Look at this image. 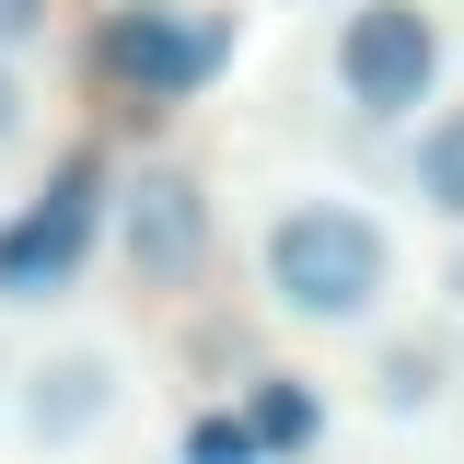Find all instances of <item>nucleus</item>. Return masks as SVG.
<instances>
[{"label":"nucleus","instance_id":"f257e3e1","mask_svg":"<svg viewBox=\"0 0 464 464\" xmlns=\"http://www.w3.org/2000/svg\"><path fill=\"white\" fill-rule=\"evenodd\" d=\"M383 290H395V244H383L372 209L302 198V209L267 221V302H279L290 325H360Z\"/></svg>","mask_w":464,"mask_h":464},{"label":"nucleus","instance_id":"f03ea898","mask_svg":"<svg viewBox=\"0 0 464 464\" xmlns=\"http://www.w3.org/2000/svg\"><path fill=\"white\" fill-rule=\"evenodd\" d=\"M232 47H244V24L209 0H128L105 24V82L128 105H186L232 70Z\"/></svg>","mask_w":464,"mask_h":464},{"label":"nucleus","instance_id":"7ed1b4c3","mask_svg":"<svg viewBox=\"0 0 464 464\" xmlns=\"http://www.w3.org/2000/svg\"><path fill=\"white\" fill-rule=\"evenodd\" d=\"M337 93L372 116V128L418 116L441 93V12H430V0H360L337 24Z\"/></svg>","mask_w":464,"mask_h":464},{"label":"nucleus","instance_id":"20e7f679","mask_svg":"<svg viewBox=\"0 0 464 464\" xmlns=\"http://www.w3.org/2000/svg\"><path fill=\"white\" fill-rule=\"evenodd\" d=\"M93 232H105V163L70 151V163L47 174V198H24V209L0 221V302H47V290H70L82 256H93Z\"/></svg>","mask_w":464,"mask_h":464},{"label":"nucleus","instance_id":"39448f33","mask_svg":"<svg viewBox=\"0 0 464 464\" xmlns=\"http://www.w3.org/2000/svg\"><path fill=\"white\" fill-rule=\"evenodd\" d=\"M116 244H128V279L140 290H186L209 267V186L198 174H140L128 198H116Z\"/></svg>","mask_w":464,"mask_h":464},{"label":"nucleus","instance_id":"423d86ee","mask_svg":"<svg viewBox=\"0 0 464 464\" xmlns=\"http://www.w3.org/2000/svg\"><path fill=\"white\" fill-rule=\"evenodd\" d=\"M12 418H24V441H47V453L93 441V430L116 418V360H105V348L35 360V372H24V406H12Z\"/></svg>","mask_w":464,"mask_h":464},{"label":"nucleus","instance_id":"0eeeda50","mask_svg":"<svg viewBox=\"0 0 464 464\" xmlns=\"http://www.w3.org/2000/svg\"><path fill=\"white\" fill-rule=\"evenodd\" d=\"M244 418H256L267 464H290V453H314V441H325V395H314V383H290V372H267V383L244 395Z\"/></svg>","mask_w":464,"mask_h":464},{"label":"nucleus","instance_id":"6e6552de","mask_svg":"<svg viewBox=\"0 0 464 464\" xmlns=\"http://www.w3.org/2000/svg\"><path fill=\"white\" fill-rule=\"evenodd\" d=\"M430 395H441V348L430 337H395L383 360H372V406H383V418H418Z\"/></svg>","mask_w":464,"mask_h":464},{"label":"nucleus","instance_id":"1a4fd4ad","mask_svg":"<svg viewBox=\"0 0 464 464\" xmlns=\"http://www.w3.org/2000/svg\"><path fill=\"white\" fill-rule=\"evenodd\" d=\"M418 198H430L441 221H464V105H441L418 128Z\"/></svg>","mask_w":464,"mask_h":464},{"label":"nucleus","instance_id":"9d476101","mask_svg":"<svg viewBox=\"0 0 464 464\" xmlns=\"http://www.w3.org/2000/svg\"><path fill=\"white\" fill-rule=\"evenodd\" d=\"M186 464H267V441H256L244 406H209V418L186 430Z\"/></svg>","mask_w":464,"mask_h":464},{"label":"nucleus","instance_id":"9b49d317","mask_svg":"<svg viewBox=\"0 0 464 464\" xmlns=\"http://www.w3.org/2000/svg\"><path fill=\"white\" fill-rule=\"evenodd\" d=\"M35 35H47V0H0V58H24Z\"/></svg>","mask_w":464,"mask_h":464},{"label":"nucleus","instance_id":"f8f14e48","mask_svg":"<svg viewBox=\"0 0 464 464\" xmlns=\"http://www.w3.org/2000/svg\"><path fill=\"white\" fill-rule=\"evenodd\" d=\"M24 105H35V93H24V70H12V58H0V151H12V140H24Z\"/></svg>","mask_w":464,"mask_h":464},{"label":"nucleus","instance_id":"ddd939ff","mask_svg":"<svg viewBox=\"0 0 464 464\" xmlns=\"http://www.w3.org/2000/svg\"><path fill=\"white\" fill-rule=\"evenodd\" d=\"M441 290H453V302H464V256H453V279H441Z\"/></svg>","mask_w":464,"mask_h":464},{"label":"nucleus","instance_id":"4468645a","mask_svg":"<svg viewBox=\"0 0 464 464\" xmlns=\"http://www.w3.org/2000/svg\"><path fill=\"white\" fill-rule=\"evenodd\" d=\"M290 464H314V453H290Z\"/></svg>","mask_w":464,"mask_h":464}]
</instances>
